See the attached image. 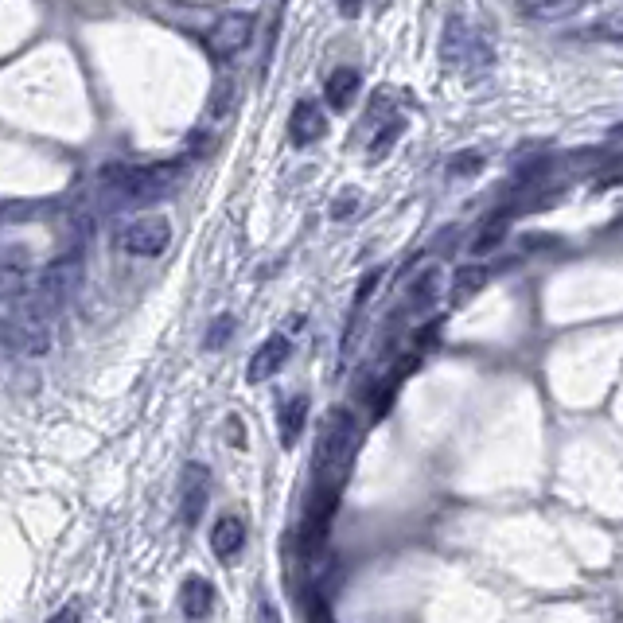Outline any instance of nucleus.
Masks as SVG:
<instances>
[{"mask_svg":"<svg viewBox=\"0 0 623 623\" xmlns=\"http://www.w3.org/2000/svg\"><path fill=\"white\" fill-rule=\"evenodd\" d=\"M102 180L121 203H148L156 195H164L168 187L180 180V164H148V168H133V164H113L102 172Z\"/></svg>","mask_w":623,"mask_h":623,"instance_id":"f257e3e1","label":"nucleus"},{"mask_svg":"<svg viewBox=\"0 0 623 623\" xmlns=\"http://www.w3.org/2000/svg\"><path fill=\"white\" fill-rule=\"evenodd\" d=\"M355 444V417L347 409H331L320 433V448H316V472L320 479H339L343 483V468Z\"/></svg>","mask_w":623,"mask_h":623,"instance_id":"f03ea898","label":"nucleus"},{"mask_svg":"<svg viewBox=\"0 0 623 623\" xmlns=\"http://www.w3.org/2000/svg\"><path fill=\"white\" fill-rule=\"evenodd\" d=\"M339 491H343L339 479H320V491L312 495V503L304 511V522H300V557L304 561L320 557V550H324L328 526L331 518H335V507H339Z\"/></svg>","mask_w":623,"mask_h":623,"instance_id":"7ed1b4c3","label":"nucleus"},{"mask_svg":"<svg viewBox=\"0 0 623 623\" xmlns=\"http://www.w3.org/2000/svg\"><path fill=\"white\" fill-rule=\"evenodd\" d=\"M117 246L133 257H160L172 246V222L160 215H145L117 234Z\"/></svg>","mask_w":623,"mask_h":623,"instance_id":"20e7f679","label":"nucleus"},{"mask_svg":"<svg viewBox=\"0 0 623 623\" xmlns=\"http://www.w3.org/2000/svg\"><path fill=\"white\" fill-rule=\"evenodd\" d=\"M203 39H207V51H211L215 63H230L234 55H242V51L250 47V39H254V16H246V12H226Z\"/></svg>","mask_w":623,"mask_h":623,"instance_id":"39448f33","label":"nucleus"},{"mask_svg":"<svg viewBox=\"0 0 623 623\" xmlns=\"http://www.w3.org/2000/svg\"><path fill=\"white\" fill-rule=\"evenodd\" d=\"M0 347H12V351H28V355H47L51 347V331L43 320H36L32 312H8L0 316Z\"/></svg>","mask_w":623,"mask_h":623,"instance_id":"423d86ee","label":"nucleus"},{"mask_svg":"<svg viewBox=\"0 0 623 623\" xmlns=\"http://www.w3.org/2000/svg\"><path fill=\"white\" fill-rule=\"evenodd\" d=\"M289 351H293V343H289L285 335H269L254 351V359H250V367H246V378H250V382H269L277 370L289 363Z\"/></svg>","mask_w":623,"mask_h":623,"instance_id":"0eeeda50","label":"nucleus"},{"mask_svg":"<svg viewBox=\"0 0 623 623\" xmlns=\"http://www.w3.org/2000/svg\"><path fill=\"white\" fill-rule=\"evenodd\" d=\"M328 133V117L320 113L316 102H296L293 117H289V141L296 148L312 145V141H320Z\"/></svg>","mask_w":623,"mask_h":623,"instance_id":"6e6552de","label":"nucleus"},{"mask_svg":"<svg viewBox=\"0 0 623 623\" xmlns=\"http://www.w3.org/2000/svg\"><path fill=\"white\" fill-rule=\"evenodd\" d=\"M207 499H211V476H207L203 464H191L184 479V522L187 526H195V522L203 518Z\"/></svg>","mask_w":623,"mask_h":623,"instance_id":"1a4fd4ad","label":"nucleus"},{"mask_svg":"<svg viewBox=\"0 0 623 623\" xmlns=\"http://www.w3.org/2000/svg\"><path fill=\"white\" fill-rule=\"evenodd\" d=\"M246 546V522L242 518H234V514H226L215 522V534H211V550L219 553V561H234L238 553Z\"/></svg>","mask_w":623,"mask_h":623,"instance_id":"9d476101","label":"nucleus"},{"mask_svg":"<svg viewBox=\"0 0 623 623\" xmlns=\"http://www.w3.org/2000/svg\"><path fill=\"white\" fill-rule=\"evenodd\" d=\"M180 604H184L187 620H207L215 612V588L203 577H187L184 588H180Z\"/></svg>","mask_w":623,"mask_h":623,"instance_id":"9b49d317","label":"nucleus"},{"mask_svg":"<svg viewBox=\"0 0 623 623\" xmlns=\"http://www.w3.org/2000/svg\"><path fill=\"white\" fill-rule=\"evenodd\" d=\"M355 94H359V71H351V67H339V71H331V74H328L324 98H328L331 110H347Z\"/></svg>","mask_w":623,"mask_h":623,"instance_id":"f8f14e48","label":"nucleus"},{"mask_svg":"<svg viewBox=\"0 0 623 623\" xmlns=\"http://www.w3.org/2000/svg\"><path fill=\"white\" fill-rule=\"evenodd\" d=\"M304 421H308V398L304 394H296L293 402H285L281 409V421H277V433H281V444L285 448H293L300 433H304Z\"/></svg>","mask_w":623,"mask_h":623,"instance_id":"ddd939ff","label":"nucleus"},{"mask_svg":"<svg viewBox=\"0 0 623 623\" xmlns=\"http://www.w3.org/2000/svg\"><path fill=\"white\" fill-rule=\"evenodd\" d=\"M444 293V273L440 269H425L417 281H413V289H409V308L413 312H425V308H433Z\"/></svg>","mask_w":623,"mask_h":623,"instance_id":"4468645a","label":"nucleus"},{"mask_svg":"<svg viewBox=\"0 0 623 623\" xmlns=\"http://www.w3.org/2000/svg\"><path fill=\"white\" fill-rule=\"evenodd\" d=\"M507 226H511V222H507V215H495V219H487V226L479 230L476 242H472V254H476V257L491 254V250H495V246L507 238Z\"/></svg>","mask_w":623,"mask_h":623,"instance_id":"2eb2a0df","label":"nucleus"},{"mask_svg":"<svg viewBox=\"0 0 623 623\" xmlns=\"http://www.w3.org/2000/svg\"><path fill=\"white\" fill-rule=\"evenodd\" d=\"M585 0H526V12L538 16V20H557V16H569L577 12Z\"/></svg>","mask_w":623,"mask_h":623,"instance_id":"dca6fc26","label":"nucleus"},{"mask_svg":"<svg viewBox=\"0 0 623 623\" xmlns=\"http://www.w3.org/2000/svg\"><path fill=\"white\" fill-rule=\"evenodd\" d=\"M577 39H608V43H623V12L620 16H604V20H596V24L581 28Z\"/></svg>","mask_w":623,"mask_h":623,"instance_id":"f3484780","label":"nucleus"},{"mask_svg":"<svg viewBox=\"0 0 623 623\" xmlns=\"http://www.w3.org/2000/svg\"><path fill=\"white\" fill-rule=\"evenodd\" d=\"M402 133H405V121H402V117H394V121H390V125H386V129H382V133L370 141V148H367L370 164H378V160H382L390 148L398 145V137H402Z\"/></svg>","mask_w":623,"mask_h":623,"instance_id":"a211bd4d","label":"nucleus"},{"mask_svg":"<svg viewBox=\"0 0 623 623\" xmlns=\"http://www.w3.org/2000/svg\"><path fill=\"white\" fill-rule=\"evenodd\" d=\"M479 285H483V269L464 265V269L452 277V304H464L472 293H479Z\"/></svg>","mask_w":623,"mask_h":623,"instance_id":"6ab92c4d","label":"nucleus"},{"mask_svg":"<svg viewBox=\"0 0 623 623\" xmlns=\"http://www.w3.org/2000/svg\"><path fill=\"white\" fill-rule=\"evenodd\" d=\"M234 335V316H219L215 324H211V331H207V339H203V347L207 351H219L222 343Z\"/></svg>","mask_w":623,"mask_h":623,"instance_id":"aec40b11","label":"nucleus"},{"mask_svg":"<svg viewBox=\"0 0 623 623\" xmlns=\"http://www.w3.org/2000/svg\"><path fill=\"white\" fill-rule=\"evenodd\" d=\"M456 160H460V164L448 168L452 176H460V172H479V168H483V156H479V152H464V156H456Z\"/></svg>","mask_w":623,"mask_h":623,"instance_id":"412c9836","label":"nucleus"},{"mask_svg":"<svg viewBox=\"0 0 623 623\" xmlns=\"http://www.w3.org/2000/svg\"><path fill=\"white\" fill-rule=\"evenodd\" d=\"M230 94H234V82H222L219 90H215V106H211V113L230 110Z\"/></svg>","mask_w":623,"mask_h":623,"instance_id":"4be33fe9","label":"nucleus"},{"mask_svg":"<svg viewBox=\"0 0 623 623\" xmlns=\"http://www.w3.org/2000/svg\"><path fill=\"white\" fill-rule=\"evenodd\" d=\"M378 281H382V269H370L367 277H363V285H359V300H355V304H363V300L374 293V285H378Z\"/></svg>","mask_w":623,"mask_h":623,"instance_id":"5701e85b","label":"nucleus"},{"mask_svg":"<svg viewBox=\"0 0 623 623\" xmlns=\"http://www.w3.org/2000/svg\"><path fill=\"white\" fill-rule=\"evenodd\" d=\"M355 207H359V203H355V195H343V199L335 203V219H343V215H347V211H355Z\"/></svg>","mask_w":623,"mask_h":623,"instance_id":"b1692460","label":"nucleus"},{"mask_svg":"<svg viewBox=\"0 0 623 623\" xmlns=\"http://www.w3.org/2000/svg\"><path fill=\"white\" fill-rule=\"evenodd\" d=\"M343 16H359V0H335Z\"/></svg>","mask_w":623,"mask_h":623,"instance_id":"393cba45","label":"nucleus"},{"mask_svg":"<svg viewBox=\"0 0 623 623\" xmlns=\"http://www.w3.org/2000/svg\"><path fill=\"white\" fill-rule=\"evenodd\" d=\"M59 620H78V608L71 604V608H63V612H55V623Z\"/></svg>","mask_w":623,"mask_h":623,"instance_id":"a878e982","label":"nucleus"},{"mask_svg":"<svg viewBox=\"0 0 623 623\" xmlns=\"http://www.w3.org/2000/svg\"><path fill=\"white\" fill-rule=\"evenodd\" d=\"M0 296H4V289H0Z\"/></svg>","mask_w":623,"mask_h":623,"instance_id":"bb28decb","label":"nucleus"}]
</instances>
